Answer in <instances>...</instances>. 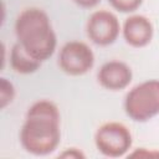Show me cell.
I'll list each match as a JSON object with an SVG mask.
<instances>
[{"mask_svg": "<svg viewBox=\"0 0 159 159\" xmlns=\"http://www.w3.org/2000/svg\"><path fill=\"white\" fill-rule=\"evenodd\" d=\"M73 2L76 5H78L80 7H83V9H92L94 6H97L101 0H73Z\"/></svg>", "mask_w": 159, "mask_h": 159, "instance_id": "cell-13", "label": "cell"}, {"mask_svg": "<svg viewBox=\"0 0 159 159\" xmlns=\"http://www.w3.org/2000/svg\"><path fill=\"white\" fill-rule=\"evenodd\" d=\"M15 35L17 42L36 60H48L57 45V37L47 12L40 7H26L16 17Z\"/></svg>", "mask_w": 159, "mask_h": 159, "instance_id": "cell-2", "label": "cell"}, {"mask_svg": "<svg viewBox=\"0 0 159 159\" xmlns=\"http://www.w3.org/2000/svg\"><path fill=\"white\" fill-rule=\"evenodd\" d=\"M15 98V87L5 77L0 78V108L4 109Z\"/></svg>", "mask_w": 159, "mask_h": 159, "instance_id": "cell-10", "label": "cell"}, {"mask_svg": "<svg viewBox=\"0 0 159 159\" xmlns=\"http://www.w3.org/2000/svg\"><path fill=\"white\" fill-rule=\"evenodd\" d=\"M97 150L108 158L124 157L133 144V137L127 125L119 122H107L102 124L94 134Z\"/></svg>", "mask_w": 159, "mask_h": 159, "instance_id": "cell-4", "label": "cell"}, {"mask_svg": "<svg viewBox=\"0 0 159 159\" xmlns=\"http://www.w3.org/2000/svg\"><path fill=\"white\" fill-rule=\"evenodd\" d=\"M122 34L124 41L129 46L134 48H142L150 43L154 35V27L147 16L132 15L124 20Z\"/></svg>", "mask_w": 159, "mask_h": 159, "instance_id": "cell-8", "label": "cell"}, {"mask_svg": "<svg viewBox=\"0 0 159 159\" xmlns=\"http://www.w3.org/2000/svg\"><path fill=\"white\" fill-rule=\"evenodd\" d=\"M58 66L68 76H83L94 66L92 48L82 41H68L58 52Z\"/></svg>", "mask_w": 159, "mask_h": 159, "instance_id": "cell-5", "label": "cell"}, {"mask_svg": "<svg viewBox=\"0 0 159 159\" xmlns=\"http://www.w3.org/2000/svg\"><path fill=\"white\" fill-rule=\"evenodd\" d=\"M61 158H75V159H83L86 155L78 149V148H66L62 153H60Z\"/></svg>", "mask_w": 159, "mask_h": 159, "instance_id": "cell-12", "label": "cell"}, {"mask_svg": "<svg viewBox=\"0 0 159 159\" xmlns=\"http://www.w3.org/2000/svg\"><path fill=\"white\" fill-rule=\"evenodd\" d=\"M133 80L132 68L123 61L112 60L101 66L97 72L98 83L108 91L118 92L127 88Z\"/></svg>", "mask_w": 159, "mask_h": 159, "instance_id": "cell-7", "label": "cell"}, {"mask_svg": "<svg viewBox=\"0 0 159 159\" xmlns=\"http://www.w3.org/2000/svg\"><path fill=\"white\" fill-rule=\"evenodd\" d=\"M109 5L119 12H134L140 7L143 0H108Z\"/></svg>", "mask_w": 159, "mask_h": 159, "instance_id": "cell-11", "label": "cell"}, {"mask_svg": "<svg viewBox=\"0 0 159 159\" xmlns=\"http://www.w3.org/2000/svg\"><path fill=\"white\" fill-rule=\"evenodd\" d=\"M122 31L118 17L109 10H97L92 12L86 24L88 39L98 46H109Z\"/></svg>", "mask_w": 159, "mask_h": 159, "instance_id": "cell-6", "label": "cell"}, {"mask_svg": "<svg viewBox=\"0 0 159 159\" xmlns=\"http://www.w3.org/2000/svg\"><path fill=\"white\" fill-rule=\"evenodd\" d=\"M124 112L138 123L157 117L159 114V80H147L132 87L124 97Z\"/></svg>", "mask_w": 159, "mask_h": 159, "instance_id": "cell-3", "label": "cell"}, {"mask_svg": "<svg viewBox=\"0 0 159 159\" xmlns=\"http://www.w3.org/2000/svg\"><path fill=\"white\" fill-rule=\"evenodd\" d=\"M41 61L32 57L20 42H16L10 51V66L19 75L35 73L41 67Z\"/></svg>", "mask_w": 159, "mask_h": 159, "instance_id": "cell-9", "label": "cell"}, {"mask_svg": "<svg viewBox=\"0 0 159 159\" xmlns=\"http://www.w3.org/2000/svg\"><path fill=\"white\" fill-rule=\"evenodd\" d=\"M61 114L58 107L48 99L32 103L20 129L22 148L37 157L53 153L61 142Z\"/></svg>", "mask_w": 159, "mask_h": 159, "instance_id": "cell-1", "label": "cell"}]
</instances>
